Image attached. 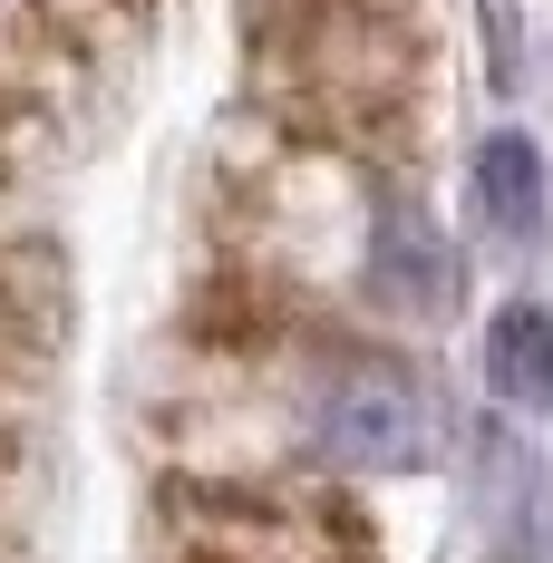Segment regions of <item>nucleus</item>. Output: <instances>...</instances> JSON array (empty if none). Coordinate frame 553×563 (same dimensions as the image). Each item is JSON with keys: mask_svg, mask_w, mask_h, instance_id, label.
<instances>
[{"mask_svg": "<svg viewBox=\"0 0 553 563\" xmlns=\"http://www.w3.org/2000/svg\"><path fill=\"white\" fill-rule=\"evenodd\" d=\"M428 438H438V408L398 360H350L311 389V448L340 456V466L388 476V466H418Z\"/></svg>", "mask_w": 553, "mask_h": 563, "instance_id": "obj_1", "label": "nucleus"}, {"mask_svg": "<svg viewBox=\"0 0 553 563\" xmlns=\"http://www.w3.org/2000/svg\"><path fill=\"white\" fill-rule=\"evenodd\" d=\"M486 389L515 408H553V311L515 301L486 321Z\"/></svg>", "mask_w": 553, "mask_h": 563, "instance_id": "obj_5", "label": "nucleus"}, {"mask_svg": "<svg viewBox=\"0 0 553 563\" xmlns=\"http://www.w3.org/2000/svg\"><path fill=\"white\" fill-rule=\"evenodd\" d=\"M185 563H321V534L281 506H233L214 525H185Z\"/></svg>", "mask_w": 553, "mask_h": 563, "instance_id": "obj_4", "label": "nucleus"}, {"mask_svg": "<svg viewBox=\"0 0 553 563\" xmlns=\"http://www.w3.org/2000/svg\"><path fill=\"white\" fill-rule=\"evenodd\" d=\"M466 205L505 243H524V233L544 224V156H534V136H486L476 166H466Z\"/></svg>", "mask_w": 553, "mask_h": 563, "instance_id": "obj_3", "label": "nucleus"}, {"mask_svg": "<svg viewBox=\"0 0 553 563\" xmlns=\"http://www.w3.org/2000/svg\"><path fill=\"white\" fill-rule=\"evenodd\" d=\"M486 40H496V78H515V0H486Z\"/></svg>", "mask_w": 553, "mask_h": 563, "instance_id": "obj_6", "label": "nucleus"}, {"mask_svg": "<svg viewBox=\"0 0 553 563\" xmlns=\"http://www.w3.org/2000/svg\"><path fill=\"white\" fill-rule=\"evenodd\" d=\"M369 282H379L398 311H446V282H456V263H446V233L418 214V205H388L379 233H369Z\"/></svg>", "mask_w": 553, "mask_h": 563, "instance_id": "obj_2", "label": "nucleus"}]
</instances>
